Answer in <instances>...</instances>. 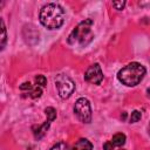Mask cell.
I'll list each match as a JSON object with an SVG mask.
<instances>
[{"label": "cell", "instance_id": "cell-3", "mask_svg": "<svg viewBox=\"0 0 150 150\" xmlns=\"http://www.w3.org/2000/svg\"><path fill=\"white\" fill-rule=\"evenodd\" d=\"M91 26H93L91 19H86V20L81 21L71 30V33L68 38V43L75 45L77 42L81 47H86L87 45H89L94 39V34L91 32Z\"/></svg>", "mask_w": 150, "mask_h": 150}, {"label": "cell", "instance_id": "cell-11", "mask_svg": "<svg viewBox=\"0 0 150 150\" xmlns=\"http://www.w3.org/2000/svg\"><path fill=\"white\" fill-rule=\"evenodd\" d=\"M6 40H7V33H6V27H5V22L1 19V49L5 48L6 45Z\"/></svg>", "mask_w": 150, "mask_h": 150}, {"label": "cell", "instance_id": "cell-22", "mask_svg": "<svg viewBox=\"0 0 150 150\" xmlns=\"http://www.w3.org/2000/svg\"><path fill=\"white\" fill-rule=\"evenodd\" d=\"M122 150H123V149H122Z\"/></svg>", "mask_w": 150, "mask_h": 150}, {"label": "cell", "instance_id": "cell-17", "mask_svg": "<svg viewBox=\"0 0 150 150\" xmlns=\"http://www.w3.org/2000/svg\"><path fill=\"white\" fill-rule=\"evenodd\" d=\"M20 89H21V90H32V89H33V86H32L29 82H25V83H22V84L20 86Z\"/></svg>", "mask_w": 150, "mask_h": 150}, {"label": "cell", "instance_id": "cell-18", "mask_svg": "<svg viewBox=\"0 0 150 150\" xmlns=\"http://www.w3.org/2000/svg\"><path fill=\"white\" fill-rule=\"evenodd\" d=\"M114 149V145L111 142H105L103 144V150H112Z\"/></svg>", "mask_w": 150, "mask_h": 150}, {"label": "cell", "instance_id": "cell-14", "mask_svg": "<svg viewBox=\"0 0 150 150\" xmlns=\"http://www.w3.org/2000/svg\"><path fill=\"white\" fill-rule=\"evenodd\" d=\"M35 82L40 86V87H45L47 84V79L43 75H38L35 76Z\"/></svg>", "mask_w": 150, "mask_h": 150}, {"label": "cell", "instance_id": "cell-19", "mask_svg": "<svg viewBox=\"0 0 150 150\" xmlns=\"http://www.w3.org/2000/svg\"><path fill=\"white\" fill-rule=\"evenodd\" d=\"M146 96H148V97L150 98V87H149V88L146 89Z\"/></svg>", "mask_w": 150, "mask_h": 150}, {"label": "cell", "instance_id": "cell-15", "mask_svg": "<svg viewBox=\"0 0 150 150\" xmlns=\"http://www.w3.org/2000/svg\"><path fill=\"white\" fill-rule=\"evenodd\" d=\"M41 95H42V89H41L40 87H35V88H33L32 91H30V96H32L33 98H38V97H40Z\"/></svg>", "mask_w": 150, "mask_h": 150}, {"label": "cell", "instance_id": "cell-7", "mask_svg": "<svg viewBox=\"0 0 150 150\" xmlns=\"http://www.w3.org/2000/svg\"><path fill=\"white\" fill-rule=\"evenodd\" d=\"M71 150H93V144L87 138H80L74 145Z\"/></svg>", "mask_w": 150, "mask_h": 150}, {"label": "cell", "instance_id": "cell-12", "mask_svg": "<svg viewBox=\"0 0 150 150\" xmlns=\"http://www.w3.org/2000/svg\"><path fill=\"white\" fill-rule=\"evenodd\" d=\"M141 117H142L141 111L134 110V111L131 112V115H130V122H131V123H136V122H138V121L141 120Z\"/></svg>", "mask_w": 150, "mask_h": 150}, {"label": "cell", "instance_id": "cell-10", "mask_svg": "<svg viewBox=\"0 0 150 150\" xmlns=\"http://www.w3.org/2000/svg\"><path fill=\"white\" fill-rule=\"evenodd\" d=\"M45 114L47 116V121H49V122H53L56 118V110L53 107H47L45 109Z\"/></svg>", "mask_w": 150, "mask_h": 150}, {"label": "cell", "instance_id": "cell-6", "mask_svg": "<svg viewBox=\"0 0 150 150\" xmlns=\"http://www.w3.org/2000/svg\"><path fill=\"white\" fill-rule=\"evenodd\" d=\"M84 80L93 84H100L103 80V73L98 63L91 64L84 73Z\"/></svg>", "mask_w": 150, "mask_h": 150}, {"label": "cell", "instance_id": "cell-2", "mask_svg": "<svg viewBox=\"0 0 150 150\" xmlns=\"http://www.w3.org/2000/svg\"><path fill=\"white\" fill-rule=\"evenodd\" d=\"M144 75H145V68L143 64L138 62H130L117 73V77L120 82H122L124 86L128 87L137 86L143 80Z\"/></svg>", "mask_w": 150, "mask_h": 150}, {"label": "cell", "instance_id": "cell-4", "mask_svg": "<svg viewBox=\"0 0 150 150\" xmlns=\"http://www.w3.org/2000/svg\"><path fill=\"white\" fill-rule=\"evenodd\" d=\"M55 84L57 88V93H59L60 97H62V98L70 97V95L75 90V83L73 82V80L69 76H67L64 74H59L56 76Z\"/></svg>", "mask_w": 150, "mask_h": 150}, {"label": "cell", "instance_id": "cell-9", "mask_svg": "<svg viewBox=\"0 0 150 150\" xmlns=\"http://www.w3.org/2000/svg\"><path fill=\"white\" fill-rule=\"evenodd\" d=\"M111 143H112L114 146H122V145L125 143V135L122 134V132L115 134V135L112 136Z\"/></svg>", "mask_w": 150, "mask_h": 150}, {"label": "cell", "instance_id": "cell-13", "mask_svg": "<svg viewBox=\"0 0 150 150\" xmlns=\"http://www.w3.org/2000/svg\"><path fill=\"white\" fill-rule=\"evenodd\" d=\"M50 150H69V146L64 142H59V143L54 144L50 148Z\"/></svg>", "mask_w": 150, "mask_h": 150}, {"label": "cell", "instance_id": "cell-20", "mask_svg": "<svg viewBox=\"0 0 150 150\" xmlns=\"http://www.w3.org/2000/svg\"><path fill=\"white\" fill-rule=\"evenodd\" d=\"M139 5H141V6H145V5L150 6V2H148V4H144V2H139Z\"/></svg>", "mask_w": 150, "mask_h": 150}, {"label": "cell", "instance_id": "cell-21", "mask_svg": "<svg viewBox=\"0 0 150 150\" xmlns=\"http://www.w3.org/2000/svg\"><path fill=\"white\" fill-rule=\"evenodd\" d=\"M149 135H150V124H149Z\"/></svg>", "mask_w": 150, "mask_h": 150}, {"label": "cell", "instance_id": "cell-16", "mask_svg": "<svg viewBox=\"0 0 150 150\" xmlns=\"http://www.w3.org/2000/svg\"><path fill=\"white\" fill-rule=\"evenodd\" d=\"M112 6L115 7V9L121 11V9L124 8V6H125V1H124V0H121V1H114V2H112Z\"/></svg>", "mask_w": 150, "mask_h": 150}, {"label": "cell", "instance_id": "cell-1", "mask_svg": "<svg viewBox=\"0 0 150 150\" xmlns=\"http://www.w3.org/2000/svg\"><path fill=\"white\" fill-rule=\"evenodd\" d=\"M39 19L46 28L57 29L64 22V11L57 4H47L41 8Z\"/></svg>", "mask_w": 150, "mask_h": 150}, {"label": "cell", "instance_id": "cell-5", "mask_svg": "<svg viewBox=\"0 0 150 150\" xmlns=\"http://www.w3.org/2000/svg\"><path fill=\"white\" fill-rule=\"evenodd\" d=\"M74 112L81 122H83V123L91 122V108H90V103L87 98L80 97L76 100L75 105H74Z\"/></svg>", "mask_w": 150, "mask_h": 150}, {"label": "cell", "instance_id": "cell-8", "mask_svg": "<svg viewBox=\"0 0 150 150\" xmlns=\"http://www.w3.org/2000/svg\"><path fill=\"white\" fill-rule=\"evenodd\" d=\"M48 128H49V121H47V122H45L42 125L38 127V129H35V131H34V136H35V138H38V139L42 138V137L45 136L46 131L48 130Z\"/></svg>", "mask_w": 150, "mask_h": 150}]
</instances>
